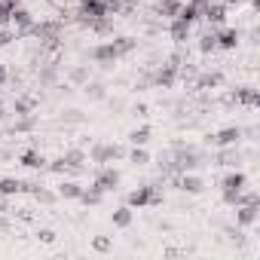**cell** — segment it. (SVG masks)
<instances>
[{
  "mask_svg": "<svg viewBox=\"0 0 260 260\" xmlns=\"http://www.w3.org/2000/svg\"><path fill=\"white\" fill-rule=\"evenodd\" d=\"M19 162H22L25 169H31V172H46V162H49V159H46L37 147H28V150L19 153Z\"/></svg>",
  "mask_w": 260,
  "mask_h": 260,
  "instance_id": "cell-15",
  "label": "cell"
},
{
  "mask_svg": "<svg viewBox=\"0 0 260 260\" xmlns=\"http://www.w3.org/2000/svg\"><path fill=\"white\" fill-rule=\"evenodd\" d=\"M125 205L128 208H156V205H162V193L156 184H141L125 196Z\"/></svg>",
  "mask_w": 260,
  "mask_h": 260,
  "instance_id": "cell-1",
  "label": "cell"
},
{
  "mask_svg": "<svg viewBox=\"0 0 260 260\" xmlns=\"http://www.w3.org/2000/svg\"><path fill=\"white\" fill-rule=\"evenodd\" d=\"M125 156H128V162H132V166H147V162H150L147 147H135V144H132V150H128Z\"/></svg>",
  "mask_w": 260,
  "mask_h": 260,
  "instance_id": "cell-34",
  "label": "cell"
},
{
  "mask_svg": "<svg viewBox=\"0 0 260 260\" xmlns=\"http://www.w3.org/2000/svg\"><path fill=\"white\" fill-rule=\"evenodd\" d=\"M181 7H184V0H159V4H156V16L169 22V19H175L181 13Z\"/></svg>",
  "mask_w": 260,
  "mask_h": 260,
  "instance_id": "cell-22",
  "label": "cell"
},
{
  "mask_svg": "<svg viewBox=\"0 0 260 260\" xmlns=\"http://www.w3.org/2000/svg\"><path fill=\"white\" fill-rule=\"evenodd\" d=\"M110 220H113V226H116V230H128V226H132V220H135V208L119 205V208L110 214Z\"/></svg>",
  "mask_w": 260,
  "mask_h": 260,
  "instance_id": "cell-19",
  "label": "cell"
},
{
  "mask_svg": "<svg viewBox=\"0 0 260 260\" xmlns=\"http://www.w3.org/2000/svg\"><path fill=\"white\" fill-rule=\"evenodd\" d=\"M13 4L10 0H0V28H10V19H13Z\"/></svg>",
  "mask_w": 260,
  "mask_h": 260,
  "instance_id": "cell-38",
  "label": "cell"
},
{
  "mask_svg": "<svg viewBox=\"0 0 260 260\" xmlns=\"http://www.w3.org/2000/svg\"><path fill=\"white\" fill-rule=\"evenodd\" d=\"M245 159V153L239 150V144L233 147H217V156H214V166H223V169H239Z\"/></svg>",
  "mask_w": 260,
  "mask_h": 260,
  "instance_id": "cell-12",
  "label": "cell"
},
{
  "mask_svg": "<svg viewBox=\"0 0 260 260\" xmlns=\"http://www.w3.org/2000/svg\"><path fill=\"white\" fill-rule=\"evenodd\" d=\"M92 251H98V254L113 251V239H110V236H95V239H92Z\"/></svg>",
  "mask_w": 260,
  "mask_h": 260,
  "instance_id": "cell-37",
  "label": "cell"
},
{
  "mask_svg": "<svg viewBox=\"0 0 260 260\" xmlns=\"http://www.w3.org/2000/svg\"><path fill=\"white\" fill-rule=\"evenodd\" d=\"M190 31H193V25H187L184 19H169V37H172L178 46H181V43H187Z\"/></svg>",
  "mask_w": 260,
  "mask_h": 260,
  "instance_id": "cell-17",
  "label": "cell"
},
{
  "mask_svg": "<svg viewBox=\"0 0 260 260\" xmlns=\"http://www.w3.org/2000/svg\"><path fill=\"white\" fill-rule=\"evenodd\" d=\"M226 101H230V104H242V107L254 110V107H260V92H257L254 86H239L236 92H230V95H226Z\"/></svg>",
  "mask_w": 260,
  "mask_h": 260,
  "instance_id": "cell-8",
  "label": "cell"
},
{
  "mask_svg": "<svg viewBox=\"0 0 260 260\" xmlns=\"http://www.w3.org/2000/svg\"><path fill=\"white\" fill-rule=\"evenodd\" d=\"M245 135H242V125H223V128H217L214 135H208L205 141L211 144V147H233V144H239Z\"/></svg>",
  "mask_w": 260,
  "mask_h": 260,
  "instance_id": "cell-7",
  "label": "cell"
},
{
  "mask_svg": "<svg viewBox=\"0 0 260 260\" xmlns=\"http://www.w3.org/2000/svg\"><path fill=\"white\" fill-rule=\"evenodd\" d=\"M83 92H86L89 101H104V98H107V86L98 83V80H89V83L83 86Z\"/></svg>",
  "mask_w": 260,
  "mask_h": 260,
  "instance_id": "cell-27",
  "label": "cell"
},
{
  "mask_svg": "<svg viewBox=\"0 0 260 260\" xmlns=\"http://www.w3.org/2000/svg\"><path fill=\"white\" fill-rule=\"evenodd\" d=\"M37 239H40L43 245H52V242H55V230H37Z\"/></svg>",
  "mask_w": 260,
  "mask_h": 260,
  "instance_id": "cell-40",
  "label": "cell"
},
{
  "mask_svg": "<svg viewBox=\"0 0 260 260\" xmlns=\"http://www.w3.org/2000/svg\"><path fill=\"white\" fill-rule=\"evenodd\" d=\"M0 107H4V101H0Z\"/></svg>",
  "mask_w": 260,
  "mask_h": 260,
  "instance_id": "cell-46",
  "label": "cell"
},
{
  "mask_svg": "<svg viewBox=\"0 0 260 260\" xmlns=\"http://www.w3.org/2000/svg\"><path fill=\"white\" fill-rule=\"evenodd\" d=\"M80 193H83V184H80V181H74V178L61 181V184H58V190H55V196H58V199H80Z\"/></svg>",
  "mask_w": 260,
  "mask_h": 260,
  "instance_id": "cell-21",
  "label": "cell"
},
{
  "mask_svg": "<svg viewBox=\"0 0 260 260\" xmlns=\"http://www.w3.org/2000/svg\"><path fill=\"white\" fill-rule=\"evenodd\" d=\"M113 46H116L119 58H125V55H132V52L138 49V40H135V37H113Z\"/></svg>",
  "mask_w": 260,
  "mask_h": 260,
  "instance_id": "cell-28",
  "label": "cell"
},
{
  "mask_svg": "<svg viewBox=\"0 0 260 260\" xmlns=\"http://www.w3.org/2000/svg\"><path fill=\"white\" fill-rule=\"evenodd\" d=\"M248 187V175L242 169H230L223 178H220V193H239Z\"/></svg>",
  "mask_w": 260,
  "mask_h": 260,
  "instance_id": "cell-13",
  "label": "cell"
},
{
  "mask_svg": "<svg viewBox=\"0 0 260 260\" xmlns=\"http://www.w3.org/2000/svg\"><path fill=\"white\" fill-rule=\"evenodd\" d=\"M61 122L64 125H77V122H86V116H83V110L68 107V110H61Z\"/></svg>",
  "mask_w": 260,
  "mask_h": 260,
  "instance_id": "cell-35",
  "label": "cell"
},
{
  "mask_svg": "<svg viewBox=\"0 0 260 260\" xmlns=\"http://www.w3.org/2000/svg\"><path fill=\"white\" fill-rule=\"evenodd\" d=\"M175 19H184L187 25H196V22L202 19V10H199L196 4H184V7H181V13H178Z\"/></svg>",
  "mask_w": 260,
  "mask_h": 260,
  "instance_id": "cell-31",
  "label": "cell"
},
{
  "mask_svg": "<svg viewBox=\"0 0 260 260\" xmlns=\"http://www.w3.org/2000/svg\"><path fill=\"white\" fill-rule=\"evenodd\" d=\"M80 202L86 205V208H98L101 202H104V193L92 184V187H83V193H80Z\"/></svg>",
  "mask_w": 260,
  "mask_h": 260,
  "instance_id": "cell-25",
  "label": "cell"
},
{
  "mask_svg": "<svg viewBox=\"0 0 260 260\" xmlns=\"http://www.w3.org/2000/svg\"><path fill=\"white\" fill-rule=\"evenodd\" d=\"M89 80H92V71L86 64H71L68 68V83L71 86H86Z\"/></svg>",
  "mask_w": 260,
  "mask_h": 260,
  "instance_id": "cell-20",
  "label": "cell"
},
{
  "mask_svg": "<svg viewBox=\"0 0 260 260\" xmlns=\"http://www.w3.org/2000/svg\"><path fill=\"white\" fill-rule=\"evenodd\" d=\"M119 181H122V175H119V169H113V166H98V172H95V187L101 190V193H116L119 190Z\"/></svg>",
  "mask_w": 260,
  "mask_h": 260,
  "instance_id": "cell-6",
  "label": "cell"
},
{
  "mask_svg": "<svg viewBox=\"0 0 260 260\" xmlns=\"http://www.w3.org/2000/svg\"><path fill=\"white\" fill-rule=\"evenodd\" d=\"M10 4H13V7H22V0H10Z\"/></svg>",
  "mask_w": 260,
  "mask_h": 260,
  "instance_id": "cell-45",
  "label": "cell"
},
{
  "mask_svg": "<svg viewBox=\"0 0 260 260\" xmlns=\"http://www.w3.org/2000/svg\"><path fill=\"white\" fill-rule=\"evenodd\" d=\"M89 162H95V166H110V162H116V159H125V147H119V144H104V141H98V144H92L89 147Z\"/></svg>",
  "mask_w": 260,
  "mask_h": 260,
  "instance_id": "cell-3",
  "label": "cell"
},
{
  "mask_svg": "<svg viewBox=\"0 0 260 260\" xmlns=\"http://www.w3.org/2000/svg\"><path fill=\"white\" fill-rule=\"evenodd\" d=\"M7 230H10V217L0 211V233H7Z\"/></svg>",
  "mask_w": 260,
  "mask_h": 260,
  "instance_id": "cell-42",
  "label": "cell"
},
{
  "mask_svg": "<svg viewBox=\"0 0 260 260\" xmlns=\"http://www.w3.org/2000/svg\"><path fill=\"white\" fill-rule=\"evenodd\" d=\"M150 135H153L150 125H138V128H132V132H128V141H132L135 147H144V144L150 141Z\"/></svg>",
  "mask_w": 260,
  "mask_h": 260,
  "instance_id": "cell-30",
  "label": "cell"
},
{
  "mask_svg": "<svg viewBox=\"0 0 260 260\" xmlns=\"http://www.w3.org/2000/svg\"><path fill=\"white\" fill-rule=\"evenodd\" d=\"M10 83V71H7V64H0V86H7Z\"/></svg>",
  "mask_w": 260,
  "mask_h": 260,
  "instance_id": "cell-41",
  "label": "cell"
},
{
  "mask_svg": "<svg viewBox=\"0 0 260 260\" xmlns=\"http://www.w3.org/2000/svg\"><path fill=\"white\" fill-rule=\"evenodd\" d=\"M34 128H37V116L28 113V116H13V125L7 128V132H13V135H25V132H34Z\"/></svg>",
  "mask_w": 260,
  "mask_h": 260,
  "instance_id": "cell-18",
  "label": "cell"
},
{
  "mask_svg": "<svg viewBox=\"0 0 260 260\" xmlns=\"http://www.w3.org/2000/svg\"><path fill=\"white\" fill-rule=\"evenodd\" d=\"M178 71H181V58L175 55V58L162 61V64L150 74V80H153V86H156V89H172V86L181 80V74H178Z\"/></svg>",
  "mask_w": 260,
  "mask_h": 260,
  "instance_id": "cell-2",
  "label": "cell"
},
{
  "mask_svg": "<svg viewBox=\"0 0 260 260\" xmlns=\"http://www.w3.org/2000/svg\"><path fill=\"white\" fill-rule=\"evenodd\" d=\"M214 40H217V49L233 52V49L239 46L242 34H239V28H226V25H220V28H214Z\"/></svg>",
  "mask_w": 260,
  "mask_h": 260,
  "instance_id": "cell-11",
  "label": "cell"
},
{
  "mask_svg": "<svg viewBox=\"0 0 260 260\" xmlns=\"http://www.w3.org/2000/svg\"><path fill=\"white\" fill-rule=\"evenodd\" d=\"M196 46H199V52H202V55H211V52H217V40H214V28H211V31H205V34L199 37V43H196Z\"/></svg>",
  "mask_w": 260,
  "mask_h": 260,
  "instance_id": "cell-33",
  "label": "cell"
},
{
  "mask_svg": "<svg viewBox=\"0 0 260 260\" xmlns=\"http://www.w3.org/2000/svg\"><path fill=\"white\" fill-rule=\"evenodd\" d=\"M101 16H107L104 0H80V4H77V13H74L77 25H83V28H89V25H92L95 19H101Z\"/></svg>",
  "mask_w": 260,
  "mask_h": 260,
  "instance_id": "cell-4",
  "label": "cell"
},
{
  "mask_svg": "<svg viewBox=\"0 0 260 260\" xmlns=\"http://www.w3.org/2000/svg\"><path fill=\"white\" fill-rule=\"evenodd\" d=\"M220 86H223V74H220V71H205V74L196 80V89H205V92H208V89H220Z\"/></svg>",
  "mask_w": 260,
  "mask_h": 260,
  "instance_id": "cell-23",
  "label": "cell"
},
{
  "mask_svg": "<svg viewBox=\"0 0 260 260\" xmlns=\"http://www.w3.org/2000/svg\"><path fill=\"white\" fill-rule=\"evenodd\" d=\"M37 80H40V86H55V83H58V64H55V61H46V64H40V74H37Z\"/></svg>",
  "mask_w": 260,
  "mask_h": 260,
  "instance_id": "cell-24",
  "label": "cell"
},
{
  "mask_svg": "<svg viewBox=\"0 0 260 260\" xmlns=\"http://www.w3.org/2000/svg\"><path fill=\"white\" fill-rule=\"evenodd\" d=\"M31 196H34V199H37V202H40V205H52V202H55V199H58V196H55V193H52V190H46V187H43V184H40V187H37V190H34V193H31Z\"/></svg>",
  "mask_w": 260,
  "mask_h": 260,
  "instance_id": "cell-36",
  "label": "cell"
},
{
  "mask_svg": "<svg viewBox=\"0 0 260 260\" xmlns=\"http://www.w3.org/2000/svg\"><path fill=\"white\" fill-rule=\"evenodd\" d=\"M135 4H138V0H135Z\"/></svg>",
  "mask_w": 260,
  "mask_h": 260,
  "instance_id": "cell-47",
  "label": "cell"
},
{
  "mask_svg": "<svg viewBox=\"0 0 260 260\" xmlns=\"http://www.w3.org/2000/svg\"><path fill=\"white\" fill-rule=\"evenodd\" d=\"M31 25H34V13L22 4V7H16L13 10V19H10V28L16 31V37H25L28 31H31Z\"/></svg>",
  "mask_w": 260,
  "mask_h": 260,
  "instance_id": "cell-9",
  "label": "cell"
},
{
  "mask_svg": "<svg viewBox=\"0 0 260 260\" xmlns=\"http://www.w3.org/2000/svg\"><path fill=\"white\" fill-rule=\"evenodd\" d=\"M132 113H135V116H147V104H135Z\"/></svg>",
  "mask_w": 260,
  "mask_h": 260,
  "instance_id": "cell-43",
  "label": "cell"
},
{
  "mask_svg": "<svg viewBox=\"0 0 260 260\" xmlns=\"http://www.w3.org/2000/svg\"><path fill=\"white\" fill-rule=\"evenodd\" d=\"M19 193H22V181H19V178H0V196L13 199V196H19Z\"/></svg>",
  "mask_w": 260,
  "mask_h": 260,
  "instance_id": "cell-29",
  "label": "cell"
},
{
  "mask_svg": "<svg viewBox=\"0 0 260 260\" xmlns=\"http://www.w3.org/2000/svg\"><path fill=\"white\" fill-rule=\"evenodd\" d=\"M34 98H25V95H19L16 101H13V116H28V113H34Z\"/></svg>",
  "mask_w": 260,
  "mask_h": 260,
  "instance_id": "cell-32",
  "label": "cell"
},
{
  "mask_svg": "<svg viewBox=\"0 0 260 260\" xmlns=\"http://www.w3.org/2000/svg\"><path fill=\"white\" fill-rule=\"evenodd\" d=\"M226 13H230V10L220 4V0H211V4H205V7H202V19H205L211 28H220V25L226 22Z\"/></svg>",
  "mask_w": 260,
  "mask_h": 260,
  "instance_id": "cell-14",
  "label": "cell"
},
{
  "mask_svg": "<svg viewBox=\"0 0 260 260\" xmlns=\"http://www.w3.org/2000/svg\"><path fill=\"white\" fill-rule=\"evenodd\" d=\"M260 220V205H236V226H254Z\"/></svg>",
  "mask_w": 260,
  "mask_h": 260,
  "instance_id": "cell-16",
  "label": "cell"
},
{
  "mask_svg": "<svg viewBox=\"0 0 260 260\" xmlns=\"http://www.w3.org/2000/svg\"><path fill=\"white\" fill-rule=\"evenodd\" d=\"M190 4H196V7H199V10H202V7H205V4H211V0H190Z\"/></svg>",
  "mask_w": 260,
  "mask_h": 260,
  "instance_id": "cell-44",
  "label": "cell"
},
{
  "mask_svg": "<svg viewBox=\"0 0 260 260\" xmlns=\"http://www.w3.org/2000/svg\"><path fill=\"white\" fill-rule=\"evenodd\" d=\"M13 40H16V31H13V28H0V49L10 46Z\"/></svg>",
  "mask_w": 260,
  "mask_h": 260,
  "instance_id": "cell-39",
  "label": "cell"
},
{
  "mask_svg": "<svg viewBox=\"0 0 260 260\" xmlns=\"http://www.w3.org/2000/svg\"><path fill=\"white\" fill-rule=\"evenodd\" d=\"M61 159H64V169H68V175H83L86 172V162H89V156H86V150H80V147H71V150H64L61 153Z\"/></svg>",
  "mask_w": 260,
  "mask_h": 260,
  "instance_id": "cell-10",
  "label": "cell"
},
{
  "mask_svg": "<svg viewBox=\"0 0 260 260\" xmlns=\"http://www.w3.org/2000/svg\"><path fill=\"white\" fill-rule=\"evenodd\" d=\"M89 31L98 34V37H110V34H113V16H101V19H95V22L89 25Z\"/></svg>",
  "mask_w": 260,
  "mask_h": 260,
  "instance_id": "cell-26",
  "label": "cell"
},
{
  "mask_svg": "<svg viewBox=\"0 0 260 260\" xmlns=\"http://www.w3.org/2000/svg\"><path fill=\"white\" fill-rule=\"evenodd\" d=\"M89 58L98 64V68H104V71H110L116 61H119V52H116V46H113V40H104V43H95L92 49H89Z\"/></svg>",
  "mask_w": 260,
  "mask_h": 260,
  "instance_id": "cell-5",
  "label": "cell"
}]
</instances>
